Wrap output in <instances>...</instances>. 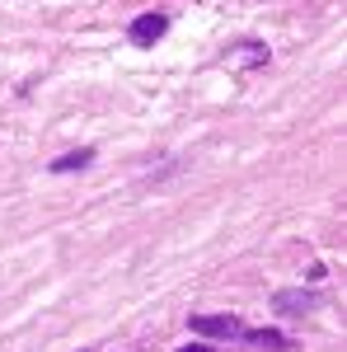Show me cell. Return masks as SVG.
<instances>
[{
    "mask_svg": "<svg viewBox=\"0 0 347 352\" xmlns=\"http://www.w3.org/2000/svg\"><path fill=\"white\" fill-rule=\"evenodd\" d=\"M192 333L197 338H240L244 324L240 315H192Z\"/></svg>",
    "mask_w": 347,
    "mask_h": 352,
    "instance_id": "cell-1",
    "label": "cell"
},
{
    "mask_svg": "<svg viewBox=\"0 0 347 352\" xmlns=\"http://www.w3.org/2000/svg\"><path fill=\"white\" fill-rule=\"evenodd\" d=\"M164 28H169L164 14H141V19H132V43L136 47H150V43L164 38Z\"/></svg>",
    "mask_w": 347,
    "mask_h": 352,
    "instance_id": "cell-2",
    "label": "cell"
},
{
    "mask_svg": "<svg viewBox=\"0 0 347 352\" xmlns=\"http://www.w3.org/2000/svg\"><path fill=\"white\" fill-rule=\"evenodd\" d=\"M225 61H230L235 71H249V66H263V61H267V47L244 43V47H235V52H225Z\"/></svg>",
    "mask_w": 347,
    "mask_h": 352,
    "instance_id": "cell-3",
    "label": "cell"
},
{
    "mask_svg": "<svg viewBox=\"0 0 347 352\" xmlns=\"http://www.w3.org/2000/svg\"><path fill=\"white\" fill-rule=\"evenodd\" d=\"M310 305H315L310 292H305V296H300V292H282V296H277V310H287V315H300V310H310Z\"/></svg>",
    "mask_w": 347,
    "mask_h": 352,
    "instance_id": "cell-4",
    "label": "cell"
},
{
    "mask_svg": "<svg viewBox=\"0 0 347 352\" xmlns=\"http://www.w3.org/2000/svg\"><path fill=\"white\" fill-rule=\"evenodd\" d=\"M89 160H94V151H71V155L52 160V174H71V169H85Z\"/></svg>",
    "mask_w": 347,
    "mask_h": 352,
    "instance_id": "cell-5",
    "label": "cell"
},
{
    "mask_svg": "<svg viewBox=\"0 0 347 352\" xmlns=\"http://www.w3.org/2000/svg\"><path fill=\"white\" fill-rule=\"evenodd\" d=\"M249 343H254V348H287V338H282L277 329H254Z\"/></svg>",
    "mask_w": 347,
    "mask_h": 352,
    "instance_id": "cell-6",
    "label": "cell"
},
{
    "mask_svg": "<svg viewBox=\"0 0 347 352\" xmlns=\"http://www.w3.org/2000/svg\"><path fill=\"white\" fill-rule=\"evenodd\" d=\"M179 352H212V348H202V343H188V348H179Z\"/></svg>",
    "mask_w": 347,
    "mask_h": 352,
    "instance_id": "cell-7",
    "label": "cell"
},
{
    "mask_svg": "<svg viewBox=\"0 0 347 352\" xmlns=\"http://www.w3.org/2000/svg\"><path fill=\"white\" fill-rule=\"evenodd\" d=\"M80 352H85V348H80Z\"/></svg>",
    "mask_w": 347,
    "mask_h": 352,
    "instance_id": "cell-8",
    "label": "cell"
}]
</instances>
